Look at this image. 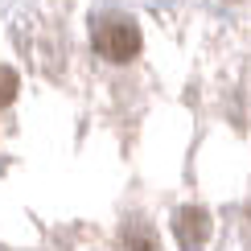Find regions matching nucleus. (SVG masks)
I'll return each mask as SVG.
<instances>
[{
    "label": "nucleus",
    "mask_w": 251,
    "mask_h": 251,
    "mask_svg": "<svg viewBox=\"0 0 251 251\" xmlns=\"http://www.w3.org/2000/svg\"><path fill=\"white\" fill-rule=\"evenodd\" d=\"M99 54L111 58V62H128L136 50H140V33H136L132 25H124V21H111V25L99 29Z\"/></svg>",
    "instance_id": "obj_1"
},
{
    "label": "nucleus",
    "mask_w": 251,
    "mask_h": 251,
    "mask_svg": "<svg viewBox=\"0 0 251 251\" xmlns=\"http://www.w3.org/2000/svg\"><path fill=\"white\" fill-rule=\"evenodd\" d=\"M173 231H177V243H181L185 251H194V247L206 243V235H210V214L198 210V206H185V210H177Z\"/></svg>",
    "instance_id": "obj_2"
},
{
    "label": "nucleus",
    "mask_w": 251,
    "mask_h": 251,
    "mask_svg": "<svg viewBox=\"0 0 251 251\" xmlns=\"http://www.w3.org/2000/svg\"><path fill=\"white\" fill-rule=\"evenodd\" d=\"M128 251H156V235L149 231V226H136V231H128Z\"/></svg>",
    "instance_id": "obj_3"
},
{
    "label": "nucleus",
    "mask_w": 251,
    "mask_h": 251,
    "mask_svg": "<svg viewBox=\"0 0 251 251\" xmlns=\"http://www.w3.org/2000/svg\"><path fill=\"white\" fill-rule=\"evenodd\" d=\"M13 95H17V75L4 70V103H13Z\"/></svg>",
    "instance_id": "obj_4"
}]
</instances>
